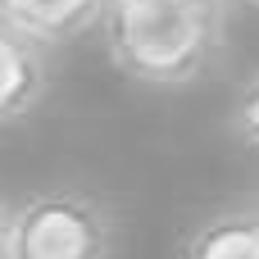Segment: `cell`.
Listing matches in <instances>:
<instances>
[{"mask_svg": "<svg viewBox=\"0 0 259 259\" xmlns=\"http://www.w3.org/2000/svg\"><path fill=\"white\" fill-rule=\"evenodd\" d=\"M100 36L109 64L150 91L200 82L228 41V0H105Z\"/></svg>", "mask_w": 259, "mask_h": 259, "instance_id": "1", "label": "cell"}, {"mask_svg": "<svg viewBox=\"0 0 259 259\" xmlns=\"http://www.w3.org/2000/svg\"><path fill=\"white\" fill-rule=\"evenodd\" d=\"M118 214L87 187H41L9 209V259H114Z\"/></svg>", "mask_w": 259, "mask_h": 259, "instance_id": "2", "label": "cell"}, {"mask_svg": "<svg viewBox=\"0 0 259 259\" xmlns=\"http://www.w3.org/2000/svg\"><path fill=\"white\" fill-rule=\"evenodd\" d=\"M46 87H50L46 46L0 18V127L23 123L41 105Z\"/></svg>", "mask_w": 259, "mask_h": 259, "instance_id": "3", "label": "cell"}, {"mask_svg": "<svg viewBox=\"0 0 259 259\" xmlns=\"http://www.w3.org/2000/svg\"><path fill=\"white\" fill-rule=\"evenodd\" d=\"M105 0H0V18L23 36L41 41L46 50L77 41L82 32L100 27Z\"/></svg>", "mask_w": 259, "mask_h": 259, "instance_id": "4", "label": "cell"}, {"mask_svg": "<svg viewBox=\"0 0 259 259\" xmlns=\"http://www.w3.org/2000/svg\"><path fill=\"white\" fill-rule=\"evenodd\" d=\"M178 259H259V209H219L200 219Z\"/></svg>", "mask_w": 259, "mask_h": 259, "instance_id": "5", "label": "cell"}, {"mask_svg": "<svg viewBox=\"0 0 259 259\" xmlns=\"http://www.w3.org/2000/svg\"><path fill=\"white\" fill-rule=\"evenodd\" d=\"M232 132L259 150V68L241 82V91H237V100H232Z\"/></svg>", "mask_w": 259, "mask_h": 259, "instance_id": "6", "label": "cell"}, {"mask_svg": "<svg viewBox=\"0 0 259 259\" xmlns=\"http://www.w3.org/2000/svg\"><path fill=\"white\" fill-rule=\"evenodd\" d=\"M9 209H14V205L0 200V259H9Z\"/></svg>", "mask_w": 259, "mask_h": 259, "instance_id": "7", "label": "cell"}, {"mask_svg": "<svg viewBox=\"0 0 259 259\" xmlns=\"http://www.w3.org/2000/svg\"><path fill=\"white\" fill-rule=\"evenodd\" d=\"M246 5H259V0H246Z\"/></svg>", "mask_w": 259, "mask_h": 259, "instance_id": "8", "label": "cell"}]
</instances>
